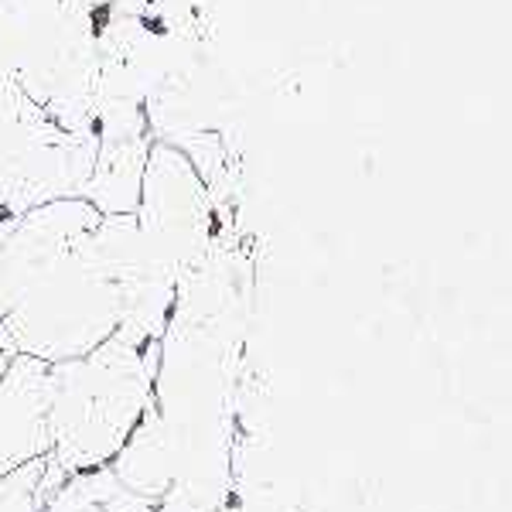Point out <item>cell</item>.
Here are the masks:
<instances>
[{
  "label": "cell",
  "instance_id": "cell-1",
  "mask_svg": "<svg viewBox=\"0 0 512 512\" xmlns=\"http://www.w3.org/2000/svg\"><path fill=\"white\" fill-rule=\"evenodd\" d=\"M99 212L55 198L14 219L0 246V349L38 362L93 352L120 328V297L96 253Z\"/></svg>",
  "mask_w": 512,
  "mask_h": 512
},
{
  "label": "cell",
  "instance_id": "cell-2",
  "mask_svg": "<svg viewBox=\"0 0 512 512\" xmlns=\"http://www.w3.org/2000/svg\"><path fill=\"white\" fill-rule=\"evenodd\" d=\"M161 345L117 328L79 359L48 366V458L62 475L110 465L154 400Z\"/></svg>",
  "mask_w": 512,
  "mask_h": 512
},
{
  "label": "cell",
  "instance_id": "cell-3",
  "mask_svg": "<svg viewBox=\"0 0 512 512\" xmlns=\"http://www.w3.org/2000/svg\"><path fill=\"white\" fill-rule=\"evenodd\" d=\"M96 28L69 0H0V76L69 134H96Z\"/></svg>",
  "mask_w": 512,
  "mask_h": 512
},
{
  "label": "cell",
  "instance_id": "cell-4",
  "mask_svg": "<svg viewBox=\"0 0 512 512\" xmlns=\"http://www.w3.org/2000/svg\"><path fill=\"white\" fill-rule=\"evenodd\" d=\"M96 161V134H69L0 76V219L76 198Z\"/></svg>",
  "mask_w": 512,
  "mask_h": 512
},
{
  "label": "cell",
  "instance_id": "cell-5",
  "mask_svg": "<svg viewBox=\"0 0 512 512\" xmlns=\"http://www.w3.org/2000/svg\"><path fill=\"white\" fill-rule=\"evenodd\" d=\"M134 219L181 284L209 263L216 246V202L195 164L171 140L151 144Z\"/></svg>",
  "mask_w": 512,
  "mask_h": 512
},
{
  "label": "cell",
  "instance_id": "cell-6",
  "mask_svg": "<svg viewBox=\"0 0 512 512\" xmlns=\"http://www.w3.org/2000/svg\"><path fill=\"white\" fill-rule=\"evenodd\" d=\"M154 134L144 106L96 113V161L79 198L99 216H134Z\"/></svg>",
  "mask_w": 512,
  "mask_h": 512
},
{
  "label": "cell",
  "instance_id": "cell-7",
  "mask_svg": "<svg viewBox=\"0 0 512 512\" xmlns=\"http://www.w3.org/2000/svg\"><path fill=\"white\" fill-rule=\"evenodd\" d=\"M48 362L11 355L0 376V475L48 458Z\"/></svg>",
  "mask_w": 512,
  "mask_h": 512
},
{
  "label": "cell",
  "instance_id": "cell-8",
  "mask_svg": "<svg viewBox=\"0 0 512 512\" xmlns=\"http://www.w3.org/2000/svg\"><path fill=\"white\" fill-rule=\"evenodd\" d=\"M110 468L134 495L161 502L164 489L171 485L175 461H171L164 424L158 420V414H154V407L147 410L144 420L134 427V434H130L127 444L117 451V458L110 461Z\"/></svg>",
  "mask_w": 512,
  "mask_h": 512
},
{
  "label": "cell",
  "instance_id": "cell-9",
  "mask_svg": "<svg viewBox=\"0 0 512 512\" xmlns=\"http://www.w3.org/2000/svg\"><path fill=\"white\" fill-rule=\"evenodd\" d=\"M154 506L158 502L130 492L110 465H99L65 478L41 512H151Z\"/></svg>",
  "mask_w": 512,
  "mask_h": 512
},
{
  "label": "cell",
  "instance_id": "cell-10",
  "mask_svg": "<svg viewBox=\"0 0 512 512\" xmlns=\"http://www.w3.org/2000/svg\"><path fill=\"white\" fill-rule=\"evenodd\" d=\"M45 468L48 458H38L0 475V512H41L38 485L45 478Z\"/></svg>",
  "mask_w": 512,
  "mask_h": 512
},
{
  "label": "cell",
  "instance_id": "cell-11",
  "mask_svg": "<svg viewBox=\"0 0 512 512\" xmlns=\"http://www.w3.org/2000/svg\"><path fill=\"white\" fill-rule=\"evenodd\" d=\"M11 226H14V219H0V246H4V239H7V233H11Z\"/></svg>",
  "mask_w": 512,
  "mask_h": 512
},
{
  "label": "cell",
  "instance_id": "cell-12",
  "mask_svg": "<svg viewBox=\"0 0 512 512\" xmlns=\"http://www.w3.org/2000/svg\"><path fill=\"white\" fill-rule=\"evenodd\" d=\"M7 362H11V355H7L4 349H0V376H4V369H7Z\"/></svg>",
  "mask_w": 512,
  "mask_h": 512
}]
</instances>
